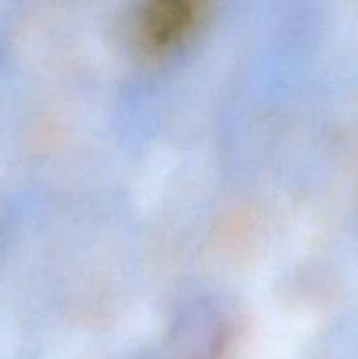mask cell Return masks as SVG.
<instances>
[{
  "mask_svg": "<svg viewBox=\"0 0 358 359\" xmlns=\"http://www.w3.org/2000/svg\"><path fill=\"white\" fill-rule=\"evenodd\" d=\"M199 16V6L192 0H158L144 11L139 27L146 44L164 48L181 39Z\"/></svg>",
  "mask_w": 358,
  "mask_h": 359,
  "instance_id": "1",
  "label": "cell"
}]
</instances>
